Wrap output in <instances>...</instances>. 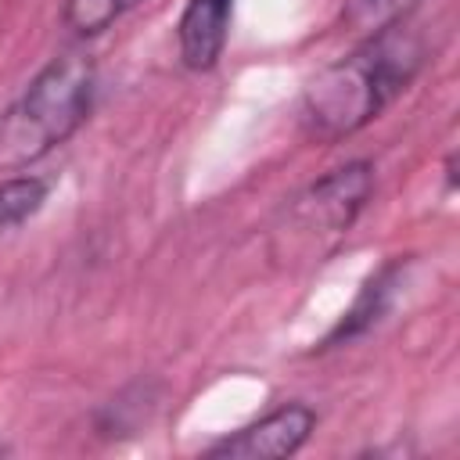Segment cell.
<instances>
[{"mask_svg":"<svg viewBox=\"0 0 460 460\" xmlns=\"http://www.w3.org/2000/svg\"><path fill=\"white\" fill-rule=\"evenodd\" d=\"M424 40L406 22L367 36L352 54L320 68L302 93V126L316 140H341L374 122L420 72Z\"/></svg>","mask_w":460,"mask_h":460,"instance_id":"cell-1","label":"cell"},{"mask_svg":"<svg viewBox=\"0 0 460 460\" xmlns=\"http://www.w3.org/2000/svg\"><path fill=\"white\" fill-rule=\"evenodd\" d=\"M93 83V61L79 50L47 61L0 115V169H29L61 147L90 119Z\"/></svg>","mask_w":460,"mask_h":460,"instance_id":"cell-2","label":"cell"},{"mask_svg":"<svg viewBox=\"0 0 460 460\" xmlns=\"http://www.w3.org/2000/svg\"><path fill=\"white\" fill-rule=\"evenodd\" d=\"M370 190H374V165L363 158L345 162V165L331 169L327 176H320L316 183H309L288 205V226H284L288 248L313 252V244H316V255H320L323 244L349 234V226L363 212Z\"/></svg>","mask_w":460,"mask_h":460,"instance_id":"cell-3","label":"cell"},{"mask_svg":"<svg viewBox=\"0 0 460 460\" xmlns=\"http://www.w3.org/2000/svg\"><path fill=\"white\" fill-rule=\"evenodd\" d=\"M316 428V413L305 402L277 406L273 413L244 424L241 431L219 438L208 446V456H230V460H262V456H291L305 446V438Z\"/></svg>","mask_w":460,"mask_h":460,"instance_id":"cell-4","label":"cell"},{"mask_svg":"<svg viewBox=\"0 0 460 460\" xmlns=\"http://www.w3.org/2000/svg\"><path fill=\"white\" fill-rule=\"evenodd\" d=\"M230 11L234 0H187L180 22H176V40H180V61L190 72H208L230 32Z\"/></svg>","mask_w":460,"mask_h":460,"instance_id":"cell-5","label":"cell"},{"mask_svg":"<svg viewBox=\"0 0 460 460\" xmlns=\"http://www.w3.org/2000/svg\"><path fill=\"white\" fill-rule=\"evenodd\" d=\"M406 273V259H392L385 262L356 295V302L345 309V316L331 327V334L320 341V352L323 349H338V345H349L356 341L359 334H367L374 323H381V316L392 309V295L399 288V277Z\"/></svg>","mask_w":460,"mask_h":460,"instance_id":"cell-6","label":"cell"},{"mask_svg":"<svg viewBox=\"0 0 460 460\" xmlns=\"http://www.w3.org/2000/svg\"><path fill=\"white\" fill-rule=\"evenodd\" d=\"M417 4L420 0H345L338 25H341V32L367 40L381 29H392V25L406 22Z\"/></svg>","mask_w":460,"mask_h":460,"instance_id":"cell-7","label":"cell"},{"mask_svg":"<svg viewBox=\"0 0 460 460\" xmlns=\"http://www.w3.org/2000/svg\"><path fill=\"white\" fill-rule=\"evenodd\" d=\"M50 194V183L43 176H11L0 183V234L18 230L22 223H29L43 201Z\"/></svg>","mask_w":460,"mask_h":460,"instance_id":"cell-8","label":"cell"},{"mask_svg":"<svg viewBox=\"0 0 460 460\" xmlns=\"http://www.w3.org/2000/svg\"><path fill=\"white\" fill-rule=\"evenodd\" d=\"M151 410H155V395H151V388L133 385V388H126L119 399H111V402L97 413V431H101L104 438L133 435V431L140 428V420H147Z\"/></svg>","mask_w":460,"mask_h":460,"instance_id":"cell-9","label":"cell"},{"mask_svg":"<svg viewBox=\"0 0 460 460\" xmlns=\"http://www.w3.org/2000/svg\"><path fill=\"white\" fill-rule=\"evenodd\" d=\"M137 4L140 0H65V25L75 36H97Z\"/></svg>","mask_w":460,"mask_h":460,"instance_id":"cell-10","label":"cell"}]
</instances>
